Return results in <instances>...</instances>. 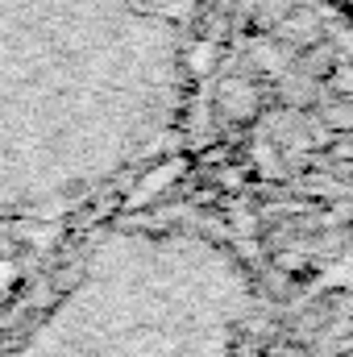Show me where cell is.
I'll use <instances>...</instances> for the list:
<instances>
[{"label":"cell","mask_w":353,"mask_h":357,"mask_svg":"<svg viewBox=\"0 0 353 357\" xmlns=\"http://www.w3.org/2000/svg\"><path fill=\"white\" fill-rule=\"evenodd\" d=\"M179 0H0V216L112 187L171 104Z\"/></svg>","instance_id":"1"},{"label":"cell","mask_w":353,"mask_h":357,"mask_svg":"<svg viewBox=\"0 0 353 357\" xmlns=\"http://www.w3.org/2000/svg\"><path fill=\"white\" fill-rule=\"evenodd\" d=\"M183 241L112 233L59 270L13 320L0 357H191Z\"/></svg>","instance_id":"2"}]
</instances>
